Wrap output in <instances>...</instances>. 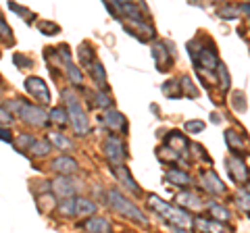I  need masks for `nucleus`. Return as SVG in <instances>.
Returning a JSON list of instances; mask_svg holds the SVG:
<instances>
[{"label": "nucleus", "mask_w": 250, "mask_h": 233, "mask_svg": "<svg viewBox=\"0 0 250 233\" xmlns=\"http://www.w3.org/2000/svg\"><path fill=\"white\" fill-rule=\"evenodd\" d=\"M148 204H150L152 211L156 214H161L173 229H184V231L192 229V216L186 211H182V208L167 204V202H163L159 196H154V194L148 196Z\"/></svg>", "instance_id": "nucleus-1"}, {"label": "nucleus", "mask_w": 250, "mask_h": 233, "mask_svg": "<svg viewBox=\"0 0 250 233\" xmlns=\"http://www.w3.org/2000/svg\"><path fill=\"white\" fill-rule=\"evenodd\" d=\"M62 98L67 102V119H71V125L75 129V134L85 136L90 131V123H88V115L83 113V108L80 104V100L71 96V90H65L62 92Z\"/></svg>", "instance_id": "nucleus-2"}, {"label": "nucleus", "mask_w": 250, "mask_h": 233, "mask_svg": "<svg viewBox=\"0 0 250 233\" xmlns=\"http://www.w3.org/2000/svg\"><path fill=\"white\" fill-rule=\"evenodd\" d=\"M106 200H108V204H111L117 213L125 214V219H131V221H136V223H142L144 227L148 225V219L142 214V211H140V208H136L127 198H123L117 190L108 192V194H106Z\"/></svg>", "instance_id": "nucleus-3"}, {"label": "nucleus", "mask_w": 250, "mask_h": 233, "mask_svg": "<svg viewBox=\"0 0 250 233\" xmlns=\"http://www.w3.org/2000/svg\"><path fill=\"white\" fill-rule=\"evenodd\" d=\"M19 115H21V119L25 121L27 125H34V127H46L50 123L48 113H46L42 106H36V104H23L21 102Z\"/></svg>", "instance_id": "nucleus-4"}, {"label": "nucleus", "mask_w": 250, "mask_h": 233, "mask_svg": "<svg viewBox=\"0 0 250 233\" xmlns=\"http://www.w3.org/2000/svg\"><path fill=\"white\" fill-rule=\"evenodd\" d=\"M104 154H106V158L113 162L115 167H121V162L125 158V152H123V142L119 137H115L111 136L106 139V144H104Z\"/></svg>", "instance_id": "nucleus-5"}, {"label": "nucleus", "mask_w": 250, "mask_h": 233, "mask_svg": "<svg viewBox=\"0 0 250 233\" xmlns=\"http://www.w3.org/2000/svg\"><path fill=\"white\" fill-rule=\"evenodd\" d=\"M25 90L29 92L31 96H36L42 104L50 102V92H48L46 83L40 79V77H27V79H25Z\"/></svg>", "instance_id": "nucleus-6"}, {"label": "nucleus", "mask_w": 250, "mask_h": 233, "mask_svg": "<svg viewBox=\"0 0 250 233\" xmlns=\"http://www.w3.org/2000/svg\"><path fill=\"white\" fill-rule=\"evenodd\" d=\"M50 190L57 194L59 198H73V194H75V183L71 179H67V177H59V179H54L50 183Z\"/></svg>", "instance_id": "nucleus-7"}, {"label": "nucleus", "mask_w": 250, "mask_h": 233, "mask_svg": "<svg viewBox=\"0 0 250 233\" xmlns=\"http://www.w3.org/2000/svg\"><path fill=\"white\" fill-rule=\"evenodd\" d=\"M194 63H196L198 67H205V69H215V67H219V60H217V57H215V52H210V50H207V48L194 52Z\"/></svg>", "instance_id": "nucleus-8"}, {"label": "nucleus", "mask_w": 250, "mask_h": 233, "mask_svg": "<svg viewBox=\"0 0 250 233\" xmlns=\"http://www.w3.org/2000/svg\"><path fill=\"white\" fill-rule=\"evenodd\" d=\"M83 227L90 233H111V223L104 216H90V219H85Z\"/></svg>", "instance_id": "nucleus-9"}, {"label": "nucleus", "mask_w": 250, "mask_h": 233, "mask_svg": "<svg viewBox=\"0 0 250 233\" xmlns=\"http://www.w3.org/2000/svg\"><path fill=\"white\" fill-rule=\"evenodd\" d=\"M52 169L57 173H62V175H69V173H75L77 171V162L69 156H59L57 160L52 162Z\"/></svg>", "instance_id": "nucleus-10"}, {"label": "nucleus", "mask_w": 250, "mask_h": 233, "mask_svg": "<svg viewBox=\"0 0 250 233\" xmlns=\"http://www.w3.org/2000/svg\"><path fill=\"white\" fill-rule=\"evenodd\" d=\"M104 125L108 129H125L127 125H125V119H123V115L121 113H117V111H108L104 115Z\"/></svg>", "instance_id": "nucleus-11"}, {"label": "nucleus", "mask_w": 250, "mask_h": 233, "mask_svg": "<svg viewBox=\"0 0 250 233\" xmlns=\"http://www.w3.org/2000/svg\"><path fill=\"white\" fill-rule=\"evenodd\" d=\"M228 167H231L229 173H231V177L236 181H244L246 179V167H244V162H242L240 158H229Z\"/></svg>", "instance_id": "nucleus-12"}, {"label": "nucleus", "mask_w": 250, "mask_h": 233, "mask_svg": "<svg viewBox=\"0 0 250 233\" xmlns=\"http://www.w3.org/2000/svg\"><path fill=\"white\" fill-rule=\"evenodd\" d=\"M75 206H77V216H92L96 213V204L85 198H75Z\"/></svg>", "instance_id": "nucleus-13"}, {"label": "nucleus", "mask_w": 250, "mask_h": 233, "mask_svg": "<svg viewBox=\"0 0 250 233\" xmlns=\"http://www.w3.org/2000/svg\"><path fill=\"white\" fill-rule=\"evenodd\" d=\"M208 213H210V216H213L215 221H229L231 219V214H229L228 208L221 206V204H215V202H210V204H208Z\"/></svg>", "instance_id": "nucleus-14"}, {"label": "nucleus", "mask_w": 250, "mask_h": 233, "mask_svg": "<svg viewBox=\"0 0 250 233\" xmlns=\"http://www.w3.org/2000/svg\"><path fill=\"white\" fill-rule=\"evenodd\" d=\"M115 175L117 177H119V179L125 183V185H127V188L131 190V192H134V194H138L140 192V188H138V185H136V181L134 179H131V175H129V171L127 169H125V167H115Z\"/></svg>", "instance_id": "nucleus-15"}, {"label": "nucleus", "mask_w": 250, "mask_h": 233, "mask_svg": "<svg viewBox=\"0 0 250 233\" xmlns=\"http://www.w3.org/2000/svg\"><path fill=\"white\" fill-rule=\"evenodd\" d=\"M90 75L96 79L98 83H100V88H106V77H104V69H103V65L98 63V60H94V63L90 65Z\"/></svg>", "instance_id": "nucleus-16"}, {"label": "nucleus", "mask_w": 250, "mask_h": 233, "mask_svg": "<svg viewBox=\"0 0 250 233\" xmlns=\"http://www.w3.org/2000/svg\"><path fill=\"white\" fill-rule=\"evenodd\" d=\"M59 214L62 216H77V206H75V198H67L59 204Z\"/></svg>", "instance_id": "nucleus-17"}, {"label": "nucleus", "mask_w": 250, "mask_h": 233, "mask_svg": "<svg viewBox=\"0 0 250 233\" xmlns=\"http://www.w3.org/2000/svg\"><path fill=\"white\" fill-rule=\"evenodd\" d=\"M29 152L34 154V156H46V154L50 152V142H42V139H34V144L29 146Z\"/></svg>", "instance_id": "nucleus-18"}, {"label": "nucleus", "mask_w": 250, "mask_h": 233, "mask_svg": "<svg viewBox=\"0 0 250 233\" xmlns=\"http://www.w3.org/2000/svg\"><path fill=\"white\" fill-rule=\"evenodd\" d=\"M177 202H179V204H186V206H192V208H200V206H202L200 198L196 196V194H190V192L179 194V196H177Z\"/></svg>", "instance_id": "nucleus-19"}, {"label": "nucleus", "mask_w": 250, "mask_h": 233, "mask_svg": "<svg viewBox=\"0 0 250 233\" xmlns=\"http://www.w3.org/2000/svg\"><path fill=\"white\" fill-rule=\"evenodd\" d=\"M205 177H207V179H210V185H207V190H208L210 194H223V192H225L221 179H219V177L213 173V171H208V173H205Z\"/></svg>", "instance_id": "nucleus-20"}, {"label": "nucleus", "mask_w": 250, "mask_h": 233, "mask_svg": "<svg viewBox=\"0 0 250 233\" xmlns=\"http://www.w3.org/2000/svg\"><path fill=\"white\" fill-rule=\"evenodd\" d=\"M196 225H198V227H200L202 231H210V233H225V229H223L219 223L207 221V219H202V216H198V219H196Z\"/></svg>", "instance_id": "nucleus-21"}, {"label": "nucleus", "mask_w": 250, "mask_h": 233, "mask_svg": "<svg viewBox=\"0 0 250 233\" xmlns=\"http://www.w3.org/2000/svg\"><path fill=\"white\" fill-rule=\"evenodd\" d=\"M167 179L177 183V185H188V183H190V177H188L186 173H182V171H169Z\"/></svg>", "instance_id": "nucleus-22"}, {"label": "nucleus", "mask_w": 250, "mask_h": 233, "mask_svg": "<svg viewBox=\"0 0 250 233\" xmlns=\"http://www.w3.org/2000/svg\"><path fill=\"white\" fill-rule=\"evenodd\" d=\"M50 144H54V146H57V148H61V150H69V148L73 146L65 136H61V134H50Z\"/></svg>", "instance_id": "nucleus-23"}, {"label": "nucleus", "mask_w": 250, "mask_h": 233, "mask_svg": "<svg viewBox=\"0 0 250 233\" xmlns=\"http://www.w3.org/2000/svg\"><path fill=\"white\" fill-rule=\"evenodd\" d=\"M48 119L52 123H57V125H65L67 123V113H65V108H52L50 115H48Z\"/></svg>", "instance_id": "nucleus-24"}, {"label": "nucleus", "mask_w": 250, "mask_h": 233, "mask_svg": "<svg viewBox=\"0 0 250 233\" xmlns=\"http://www.w3.org/2000/svg\"><path fill=\"white\" fill-rule=\"evenodd\" d=\"M67 75H69V79H71L73 83L82 85L83 77H82V73H80V69H77V67H75L73 63H67Z\"/></svg>", "instance_id": "nucleus-25"}, {"label": "nucleus", "mask_w": 250, "mask_h": 233, "mask_svg": "<svg viewBox=\"0 0 250 233\" xmlns=\"http://www.w3.org/2000/svg\"><path fill=\"white\" fill-rule=\"evenodd\" d=\"M225 139H228V144H229L231 150H240L242 148V137L238 134H233V131H229V134L225 136Z\"/></svg>", "instance_id": "nucleus-26"}, {"label": "nucleus", "mask_w": 250, "mask_h": 233, "mask_svg": "<svg viewBox=\"0 0 250 233\" xmlns=\"http://www.w3.org/2000/svg\"><path fill=\"white\" fill-rule=\"evenodd\" d=\"M38 27H40V32L48 34V36L61 32V27H59V25H54V23H50V21H40V25H38Z\"/></svg>", "instance_id": "nucleus-27"}, {"label": "nucleus", "mask_w": 250, "mask_h": 233, "mask_svg": "<svg viewBox=\"0 0 250 233\" xmlns=\"http://www.w3.org/2000/svg\"><path fill=\"white\" fill-rule=\"evenodd\" d=\"M31 144H34V137H31V136H27V134L19 136V139H17V142H15V146H17L19 150H23V148H29Z\"/></svg>", "instance_id": "nucleus-28"}, {"label": "nucleus", "mask_w": 250, "mask_h": 233, "mask_svg": "<svg viewBox=\"0 0 250 233\" xmlns=\"http://www.w3.org/2000/svg\"><path fill=\"white\" fill-rule=\"evenodd\" d=\"M96 104H98V106H104V108H108V106L113 104V100L108 98V96L104 94V92H98V94H96Z\"/></svg>", "instance_id": "nucleus-29"}, {"label": "nucleus", "mask_w": 250, "mask_h": 233, "mask_svg": "<svg viewBox=\"0 0 250 233\" xmlns=\"http://www.w3.org/2000/svg\"><path fill=\"white\" fill-rule=\"evenodd\" d=\"M11 121H13V115L6 108L0 106V125H11Z\"/></svg>", "instance_id": "nucleus-30"}, {"label": "nucleus", "mask_w": 250, "mask_h": 233, "mask_svg": "<svg viewBox=\"0 0 250 233\" xmlns=\"http://www.w3.org/2000/svg\"><path fill=\"white\" fill-rule=\"evenodd\" d=\"M0 38H4V40L11 42V27L4 23V19L0 17Z\"/></svg>", "instance_id": "nucleus-31"}, {"label": "nucleus", "mask_w": 250, "mask_h": 233, "mask_svg": "<svg viewBox=\"0 0 250 233\" xmlns=\"http://www.w3.org/2000/svg\"><path fill=\"white\" fill-rule=\"evenodd\" d=\"M238 200H240V206L244 208V211H250V196L248 194H238Z\"/></svg>", "instance_id": "nucleus-32"}, {"label": "nucleus", "mask_w": 250, "mask_h": 233, "mask_svg": "<svg viewBox=\"0 0 250 233\" xmlns=\"http://www.w3.org/2000/svg\"><path fill=\"white\" fill-rule=\"evenodd\" d=\"M186 129L188 131H192V134H194V131H202V129H205V123H200V121H190V123H188V125H186Z\"/></svg>", "instance_id": "nucleus-33"}, {"label": "nucleus", "mask_w": 250, "mask_h": 233, "mask_svg": "<svg viewBox=\"0 0 250 233\" xmlns=\"http://www.w3.org/2000/svg\"><path fill=\"white\" fill-rule=\"evenodd\" d=\"M182 83H186L184 88L188 90V94H192V96H196V90H194V85L190 83V77H182Z\"/></svg>", "instance_id": "nucleus-34"}, {"label": "nucleus", "mask_w": 250, "mask_h": 233, "mask_svg": "<svg viewBox=\"0 0 250 233\" xmlns=\"http://www.w3.org/2000/svg\"><path fill=\"white\" fill-rule=\"evenodd\" d=\"M15 63H17L19 67H31V60L29 58H23L21 54H15Z\"/></svg>", "instance_id": "nucleus-35"}, {"label": "nucleus", "mask_w": 250, "mask_h": 233, "mask_svg": "<svg viewBox=\"0 0 250 233\" xmlns=\"http://www.w3.org/2000/svg\"><path fill=\"white\" fill-rule=\"evenodd\" d=\"M0 139H4V142H11V134L6 129H0Z\"/></svg>", "instance_id": "nucleus-36"}, {"label": "nucleus", "mask_w": 250, "mask_h": 233, "mask_svg": "<svg viewBox=\"0 0 250 233\" xmlns=\"http://www.w3.org/2000/svg\"><path fill=\"white\" fill-rule=\"evenodd\" d=\"M246 11H250V6H246Z\"/></svg>", "instance_id": "nucleus-37"}]
</instances>
